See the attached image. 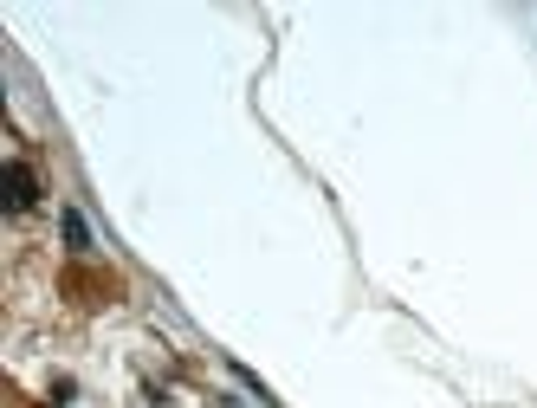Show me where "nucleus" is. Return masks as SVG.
Listing matches in <instances>:
<instances>
[{
    "mask_svg": "<svg viewBox=\"0 0 537 408\" xmlns=\"http://www.w3.org/2000/svg\"><path fill=\"white\" fill-rule=\"evenodd\" d=\"M7 182H13V201H20V208L39 195V182H33V169H26V162H13V169H7Z\"/></svg>",
    "mask_w": 537,
    "mask_h": 408,
    "instance_id": "f257e3e1",
    "label": "nucleus"
}]
</instances>
